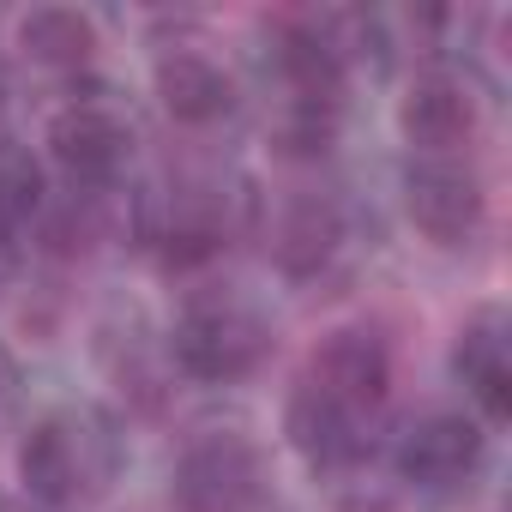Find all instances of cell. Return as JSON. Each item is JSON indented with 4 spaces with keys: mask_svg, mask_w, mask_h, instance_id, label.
<instances>
[{
    "mask_svg": "<svg viewBox=\"0 0 512 512\" xmlns=\"http://www.w3.org/2000/svg\"><path fill=\"white\" fill-rule=\"evenodd\" d=\"M121 470V434L103 410L91 404H67L49 410L25 446H19V476L43 506H79L97 500Z\"/></svg>",
    "mask_w": 512,
    "mask_h": 512,
    "instance_id": "cell-1",
    "label": "cell"
},
{
    "mask_svg": "<svg viewBox=\"0 0 512 512\" xmlns=\"http://www.w3.org/2000/svg\"><path fill=\"white\" fill-rule=\"evenodd\" d=\"M169 356L187 380L229 386V380H247L272 356V326L235 290H199L187 296V308L169 326Z\"/></svg>",
    "mask_w": 512,
    "mask_h": 512,
    "instance_id": "cell-2",
    "label": "cell"
},
{
    "mask_svg": "<svg viewBox=\"0 0 512 512\" xmlns=\"http://www.w3.org/2000/svg\"><path fill=\"white\" fill-rule=\"evenodd\" d=\"M260 494H266V458L235 428H211L175 458L181 512H247Z\"/></svg>",
    "mask_w": 512,
    "mask_h": 512,
    "instance_id": "cell-3",
    "label": "cell"
},
{
    "mask_svg": "<svg viewBox=\"0 0 512 512\" xmlns=\"http://www.w3.org/2000/svg\"><path fill=\"white\" fill-rule=\"evenodd\" d=\"M404 211L434 247H464L488 217V193H482V175L470 163L416 157L410 175H404Z\"/></svg>",
    "mask_w": 512,
    "mask_h": 512,
    "instance_id": "cell-4",
    "label": "cell"
},
{
    "mask_svg": "<svg viewBox=\"0 0 512 512\" xmlns=\"http://www.w3.org/2000/svg\"><path fill=\"white\" fill-rule=\"evenodd\" d=\"M284 434L290 446L308 458V470H356L368 458V410L320 392L314 380H302L284 404Z\"/></svg>",
    "mask_w": 512,
    "mask_h": 512,
    "instance_id": "cell-5",
    "label": "cell"
},
{
    "mask_svg": "<svg viewBox=\"0 0 512 512\" xmlns=\"http://www.w3.org/2000/svg\"><path fill=\"white\" fill-rule=\"evenodd\" d=\"M482 422L476 416H458V410H434L422 422H410L392 446V464L410 488H458L476 464H482Z\"/></svg>",
    "mask_w": 512,
    "mask_h": 512,
    "instance_id": "cell-6",
    "label": "cell"
},
{
    "mask_svg": "<svg viewBox=\"0 0 512 512\" xmlns=\"http://www.w3.org/2000/svg\"><path fill=\"white\" fill-rule=\"evenodd\" d=\"M49 151L79 187H109L133 157V127L109 103H67L49 121Z\"/></svg>",
    "mask_w": 512,
    "mask_h": 512,
    "instance_id": "cell-7",
    "label": "cell"
},
{
    "mask_svg": "<svg viewBox=\"0 0 512 512\" xmlns=\"http://www.w3.org/2000/svg\"><path fill=\"white\" fill-rule=\"evenodd\" d=\"M452 374L464 380V392L476 398V410L488 422L512 416V326L506 308H476L452 344Z\"/></svg>",
    "mask_w": 512,
    "mask_h": 512,
    "instance_id": "cell-8",
    "label": "cell"
},
{
    "mask_svg": "<svg viewBox=\"0 0 512 512\" xmlns=\"http://www.w3.org/2000/svg\"><path fill=\"white\" fill-rule=\"evenodd\" d=\"M308 380H314L320 392H332V398L356 404V410H374V404L386 398V386H392L386 338H380V332H368V326H344V332H332V338L314 350Z\"/></svg>",
    "mask_w": 512,
    "mask_h": 512,
    "instance_id": "cell-9",
    "label": "cell"
},
{
    "mask_svg": "<svg viewBox=\"0 0 512 512\" xmlns=\"http://www.w3.org/2000/svg\"><path fill=\"white\" fill-rule=\"evenodd\" d=\"M398 127L416 145V157H452L470 139V127H476L470 85L452 79V73H422L404 91V103H398Z\"/></svg>",
    "mask_w": 512,
    "mask_h": 512,
    "instance_id": "cell-10",
    "label": "cell"
},
{
    "mask_svg": "<svg viewBox=\"0 0 512 512\" xmlns=\"http://www.w3.org/2000/svg\"><path fill=\"white\" fill-rule=\"evenodd\" d=\"M278 73L296 103H338L344 97V43L320 19L278 25Z\"/></svg>",
    "mask_w": 512,
    "mask_h": 512,
    "instance_id": "cell-11",
    "label": "cell"
},
{
    "mask_svg": "<svg viewBox=\"0 0 512 512\" xmlns=\"http://www.w3.org/2000/svg\"><path fill=\"white\" fill-rule=\"evenodd\" d=\"M157 103H163L181 127H211V121H223V115L235 109V85H229V73H223L211 55L175 49V55L157 61Z\"/></svg>",
    "mask_w": 512,
    "mask_h": 512,
    "instance_id": "cell-12",
    "label": "cell"
},
{
    "mask_svg": "<svg viewBox=\"0 0 512 512\" xmlns=\"http://www.w3.org/2000/svg\"><path fill=\"white\" fill-rule=\"evenodd\" d=\"M338 241H344V217H338V205L320 199V193H308V199H296V205L284 211L272 253H278L284 278H314V272L332 260V253H338Z\"/></svg>",
    "mask_w": 512,
    "mask_h": 512,
    "instance_id": "cell-13",
    "label": "cell"
},
{
    "mask_svg": "<svg viewBox=\"0 0 512 512\" xmlns=\"http://www.w3.org/2000/svg\"><path fill=\"white\" fill-rule=\"evenodd\" d=\"M19 49L31 61H49V67H79L97 49V25L79 7H37L19 25Z\"/></svg>",
    "mask_w": 512,
    "mask_h": 512,
    "instance_id": "cell-14",
    "label": "cell"
},
{
    "mask_svg": "<svg viewBox=\"0 0 512 512\" xmlns=\"http://www.w3.org/2000/svg\"><path fill=\"white\" fill-rule=\"evenodd\" d=\"M338 139V103H296L284 109V121L272 127V145L284 157H326Z\"/></svg>",
    "mask_w": 512,
    "mask_h": 512,
    "instance_id": "cell-15",
    "label": "cell"
},
{
    "mask_svg": "<svg viewBox=\"0 0 512 512\" xmlns=\"http://www.w3.org/2000/svg\"><path fill=\"white\" fill-rule=\"evenodd\" d=\"M37 199H43V175H37V163L25 157V151H7L0 145V241H19V229H25V217L37 211Z\"/></svg>",
    "mask_w": 512,
    "mask_h": 512,
    "instance_id": "cell-16",
    "label": "cell"
},
{
    "mask_svg": "<svg viewBox=\"0 0 512 512\" xmlns=\"http://www.w3.org/2000/svg\"><path fill=\"white\" fill-rule=\"evenodd\" d=\"M7 392H13V356L0 350V404H7Z\"/></svg>",
    "mask_w": 512,
    "mask_h": 512,
    "instance_id": "cell-17",
    "label": "cell"
},
{
    "mask_svg": "<svg viewBox=\"0 0 512 512\" xmlns=\"http://www.w3.org/2000/svg\"><path fill=\"white\" fill-rule=\"evenodd\" d=\"M0 121H7V73H0Z\"/></svg>",
    "mask_w": 512,
    "mask_h": 512,
    "instance_id": "cell-18",
    "label": "cell"
},
{
    "mask_svg": "<svg viewBox=\"0 0 512 512\" xmlns=\"http://www.w3.org/2000/svg\"><path fill=\"white\" fill-rule=\"evenodd\" d=\"M7 266H13V247H7V241H0V272H7Z\"/></svg>",
    "mask_w": 512,
    "mask_h": 512,
    "instance_id": "cell-19",
    "label": "cell"
}]
</instances>
